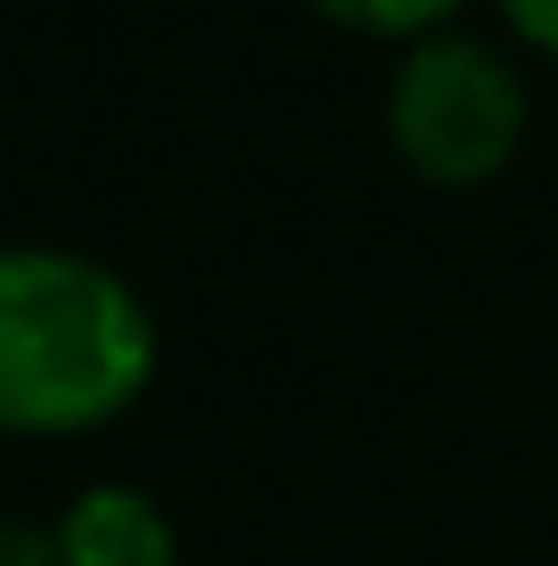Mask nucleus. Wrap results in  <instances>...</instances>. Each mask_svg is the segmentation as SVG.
<instances>
[{
	"mask_svg": "<svg viewBox=\"0 0 558 566\" xmlns=\"http://www.w3.org/2000/svg\"><path fill=\"white\" fill-rule=\"evenodd\" d=\"M0 566H57L50 525H42V534H25V525H0Z\"/></svg>",
	"mask_w": 558,
	"mask_h": 566,
	"instance_id": "6",
	"label": "nucleus"
},
{
	"mask_svg": "<svg viewBox=\"0 0 558 566\" xmlns=\"http://www.w3.org/2000/svg\"><path fill=\"white\" fill-rule=\"evenodd\" d=\"M148 296L83 247H0V436H99L157 386Z\"/></svg>",
	"mask_w": 558,
	"mask_h": 566,
	"instance_id": "1",
	"label": "nucleus"
},
{
	"mask_svg": "<svg viewBox=\"0 0 558 566\" xmlns=\"http://www.w3.org/2000/svg\"><path fill=\"white\" fill-rule=\"evenodd\" d=\"M493 17H502V33H509L526 57L558 66V0H493Z\"/></svg>",
	"mask_w": 558,
	"mask_h": 566,
	"instance_id": "5",
	"label": "nucleus"
},
{
	"mask_svg": "<svg viewBox=\"0 0 558 566\" xmlns=\"http://www.w3.org/2000/svg\"><path fill=\"white\" fill-rule=\"evenodd\" d=\"M304 9H313L320 25L354 33V42H387V50H411V42H428V33L460 25V17H468L476 0H304Z\"/></svg>",
	"mask_w": 558,
	"mask_h": 566,
	"instance_id": "4",
	"label": "nucleus"
},
{
	"mask_svg": "<svg viewBox=\"0 0 558 566\" xmlns=\"http://www.w3.org/2000/svg\"><path fill=\"white\" fill-rule=\"evenodd\" d=\"M57 566H181V525L148 484L99 476L50 517Z\"/></svg>",
	"mask_w": 558,
	"mask_h": 566,
	"instance_id": "3",
	"label": "nucleus"
},
{
	"mask_svg": "<svg viewBox=\"0 0 558 566\" xmlns=\"http://www.w3.org/2000/svg\"><path fill=\"white\" fill-rule=\"evenodd\" d=\"M378 124H387L394 165L419 189H452V198L460 189H493L526 156V132H534L526 50L468 33V25L428 33V42L394 50Z\"/></svg>",
	"mask_w": 558,
	"mask_h": 566,
	"instance_id": "2",
	"label": "nucleus"
}]
</instances>
